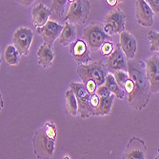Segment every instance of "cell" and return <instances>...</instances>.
I'll use <instances>...</instances> for the list:
<instances>
[{
    "mask_svg": "<svg viewBox=\"0 0 159 159\" xmlns=\"http://www.w3.org/2000/svg\"><path fill=\"white\" fill-rule=\"evenodd\" d=\"M128 71L134 83V91L127 97L128 102L134 109L141 111L148 105L152 93L145 61L128 59Z\"/></svg>",
    "mask_w": 159,
    "mask_h": 159,
    "instance_id": "6da1fadb",
    "label": "cell"
},
{
    "mask_svg": "<svg viewBox=\"0 0 159 159\" xmlns=\"http://www.w3.org/2000/svg\"><path fill=\"white\" fill-rule=\"evenodd\" d=\"M56 138V125L52 121L46 122L35 133L33 139L35 156L37 158H51L55 150Z\"/></svg>",
    "mask_w": 159,
    "mask_h": 159,
    "instance_id": "7a4b0ae2",
    "label": "cell"
},
{
    "mask_svg": "<svg viewBox=\"0 0 159 159\" xmlns=\"http://www.w3.org/2000/svg\"><path fill=\"white\" fill-rule=\"evenodd\" d=\"M108 70L107 66L102 62L96 61L78 65L76 71L84 84L90 80H93L99 87L105 84L106 76L109 73Z\"/></svg>",
    "mask_w": 159,
    "mask_h": 159,
    "instance_id": "3957f363",
    "label": "cell"
},
{
    "mask_svg": "<svg viewBox=\"0 0 159 159\" xmlns=\"http://www.w3.org/2000/svg\"><path fill=\"white\" fill-rule=\"evenodd\" d=\"M111 36L104 31L103 25L101 26L98 23L89 25L83 31V40L93 52H97L105 42L111 40Z\"/></svg>",
    "mask_w": 159,
    "mask_h": 159,
    "instance_id": "277c9868",
    "label": "cell"
},
{
    "mask_svg": "<svg viewBox=\"0 0 159 159\" xmlns=\"http://www.w3.org/2000/svg\"><path fill=\"white\" fill-rule=\"evenodd\" d=\"M70 88L74 90L77 102H78V111L80 117L82 119L89 118L94 115V108L91 104V93L88 92L84 83L70 82Z\"/></svg>",
    "mask_w": 159,
    "mask_h": 159,
    "instance_id": "5b68a950",
    "label": "cell"
},
{
    "mask_svg": "<svg viewBox=\"0 0 159 159\" xmlns=\"http://www.w3.org/2000/svg\"><path fill=\"white\" fill-rule=\"evenodd\" d=\"M126 25V14L119 9L116 8L108 12L103 21V29L109 34H121L125 31Z\"/></svg>",
    "mask_w": 159,
    "mask_h": 159,
    "instance_id": "8992f818",
    "label": "cell"
},
{
    "mask_svg": "<svg viewBox=\"0 0 159 159\" xmlns=\"http://www.w3.org/2000/svg\"><path fill=\"white\" fill-rule=\"evenodd\" d=\"M91 11L89 0H75L71 2L66 16V21L73 24H82L88 18Z\"/></svg>",
    "mask_w": 159,
    "mask_h": 159,
    "instance_id": "52a82bcc",
    "label": "cell"
},
{
    "mask_svg": "<svg viewBox=\"0 0 159 159\" xmlns=\"http://www.w3.org/2000/svg\"><path fill=\"white\" fill-rule=\"evenodd\" d=\"M33 39L34 33L31 29L27 27H20L13 34L12 43L19 52L20 55H28Z\"/></svg>",
    "mask_w": 159,
    "mask_h": 159,
    "instance_id": "ba28073f",
    "label": "cell"
},
{
    "mask_svg": "<svg viewBox=\"0 0 159 159\" xmlns=\"http://www.w3.org/2000/svg\"><path fill=\"white\" fill-rule=\"evenodd\" d=\"M145 63L151 92L153 93H159V52L149 57Z\"/></svg>",
    "mask_w": 159,
    "mask_h": 159,
    "instance_id": "9c48e42d",
    "label": "cell"
},
{
    "mask_svg": "<svg viewBox=\"0 0 159 159\" xmlns=\"http://www.w3.org/2000/svg\"><path fill=\"white\" fill-rule=\"evenodd\" d=\"M90 48L83 39H76L74 43L70 45V53L74 57V59L81 64H88L92 62Z\"/></svg>",
    "mask_w": 159,
    "mask_h": 159,
    "instance_id": "30bf717a",
    "label": "cell"
},
{
    "mask_svg": "<svg viewBox=\"0 0 159 159\" xmlns=\"http://www.w3.org/2000/svg\"><path fill=\"white\" fill-rule=\"evenodd\" d=\"M125 159H145L147 158V147L145 142L137 137H133L129 141L124 152Z\"/></svg>",
    "mask_w": 159,
    "mask_h": 159,
    "instance_id": "8fae6325",
    "label": "cell"
},
{
    "mask_svg": "<svg viewBox=\"0 0 159 159\" xmlns=\"http://www.w3.org/2000/svg\"><path fill=\"white\" fill-rule=\"evenodd\" d=\"M154 12L145 0H136L135 16L137 22L143 27H152L153 25Z\"/></svg>",
    "mask_w": 159,
    "mask_h": 159,
    "instance_id": "7c38bea8",
    "label": "cell"
},
{
    "mask_svg": "<svg viewBox=\"0 0 159 159\" xmlns=\"http://www.w3.org/2000/svg\"><path fill=\"white\" fill-rule=\"evenodd\" d=\"M64 27L55 21L48 20V22L41 28L36 29L37 33L40 34L42 36L44 43H48L50 45H52L53 42L58 38L63 31Z\"/></svg>",
    "mask_w": 159,
    "mask_h": 159,
    "instance_id": "4fadbf2b",
    "label": "cell"
},
{
    "mask_svg": "<svg viewBox=\"0 0 159 159\" xmlns=\"http://www.w3.org/2000/svg\"><path fill=\"white\" fill-rule=\"evenodd\" d=\"M106 66L110 70L112 71L117 70H128V58L122 51L120 45L115 47L112 52L109 55Z\"/></svg>",
    "mask_w": 159,
    "mask_h": 159,
    "instance_id": "5bb4252c",
    "label": "cell"
},
{
    "mask_svg": "<svg viewBox=\"0 0 159 159\" xmlns=\"http://www.w3.org/2000/svg\"><path fill=\"white\" fill-rule=\"evenodd\" d=\"M120 47L128 59H134L137 51V41L135 37L127 31L120 34Z\"/></svg>",
    "mask_w": 159,
    "mask_h": 159,
    "instance_id": "9a60e30c",
    "label": "cell"
},
{
    "mask_svg": "<svg viewBox=\"0 0 159 159\" xmlns=\"http://www.w3.org/2000/svg\"><path fill=\"white\" fill-rule=\"evenodd\" d=\"M51 9L48 8L43 3H40L33 8L32 10V16H33V24L34 27L38 29L44 26L51 16Z\"/></svg>",
    "mask_w": 159,
    "mask_h": 159,
    "instance_id": "2e32d148",
    "label": "cell"
},
{
    "mask_svg": "<svg viewBox=\"0 0 159 159\" xmlns=\"http://www.w3.org/2000/svg\"><path fill=\"white\" fill-rule=\"evenodd\" d=\"M55 58V53L52 49V45L48 43H43L37 50V60L38 64L43 68H50Z\"/></svg>",
    "mask_w": 159,
    "mask_h": 159,
    "instance_id": "e0dca14e",
    "label": "cell"
},
{
    "mask_svg": "<svg viewBox=\"0 0 159 159\" xmlns=\"http://www.w3.org/2000/svg\"><path fill=\"white\" fill-rule=\"evenodd\" d=\"M76 40V29L75 24L65 21L64 29L59 36V43L61 46H70Z\"/></svg>",
    "mask_w": 159,
    "mask_h": 159,
    "instance_id": "ac0fdd59",
    "label": "cell"
},
{
    "mask_svg": "<svg viewBox=\"0 0 159 159\" xmlns=\"http://www.w3.org/2000/svg\"><path fill=\"white\" fill-rule=\"evenodd\" d=\"M115 97H116L115 94L112 93L108 97L100 98V102L98 106L94 109V115H97V116H106V115H109L111 111L112 104Z\"/></svg>",
    "mask_w": 159,
    "mask_h": 159,
    "instance_id": "d6986e66",
    "label": "cell"
},
{
    "mask_svg": "<svg viewBox=\"0 0 159 159\" xmlns=\"http://www.w3.org/2000/svg\"><path fill=\"white\" fill-rule=\"evenodd\" d=\"M105 85L108 87V88L111 91V93L113 94H115L116 98H119V99H124L126 96H127V93L126 92L121 88L119 86V84L117 83L116 79H115L114 75L112 73L109 71L107 76H106V81H105Z\"/></svg>",
    "mask_w": 159,
    "mask_h": 159,
    "instance_id": "ffe728a7",
    "label": "cell"
},
{
    "mask_svg": "<svg viewBox=\"0 0 159 159\" xmlns=\"http://www.w3.org/2000/svg\"><path fill=\"white\" fill-rule=\"evenodd\" d=\"M65 97H66V108L71 116H77L79 112L78 111V102L76 95L74 92V90L70 88L66 93H65Z\"/></svg>",
    "mask_w": 159,
    "mask_h": 159,
    "instance_id": "44dd1931",
    "label": "cell"
},
{
    "mask_svg": "<svg viewBox=\"0 0 159 159\" xmlns=\"http://www.w3.org/2000/svg\"><path fill=\"white\" fill-rule=\"evenodd\" d=\"M4 60L10 66H17L20 61V53L14 45L7 46L4 52Z\"/></svg>",
    "mask_w": 159,
    "mask_h": 159,
    "instance_id": "7402d4cb",
    "label": "cell"
},
{
    "mask_svg": "<svg viewBox=\"0 0 159 159\" xmlns=\"http://www.w3.org/2000/svg\"><path fill=\"white\" fill-rule=\"evenodd\" d=\"M112 74H113L115 79H116L117 83L119 84V86L124 90L125 84L128 81V79L129 78V71L128 70H114Z\"/></svg>",
    "mask_w": 159,
    "mask_h": 159,
    "instance_id": "603a6c76",
    "label": "cell"
},
{
    "mask_svg": "<svg viewBox=\"0 0 159 159\" xmlns=\"http://www.w3.org/2000/svg\"><path fill=\"white\" fill-rule=\"evenodd\" d=\"M148 39L151 42L150 50L152 52H159V33L154 32V31H149L148 32Z\"/></svg>",
    "mask_w": 159,
    "mask_h": 159,
    "instance_id": "cb8c5ba5",
    "label": "cell"
},
{
    "mask_svg": "<svg viewBox=\"0 0 159 159\" xmlns=\"http://www.w3.org/2000/svg\"><path fill=\"white\" fill-rule=\"evenodd\" d=\"M67 1L68 0H52V11L59 18H62L63 16Z\"/></svg>",
    "mask_w": 159,
    "mask_h": 159,
    "instance_id": "d4e9b609",
    "label": "cell"
},
{
    "mask_svg": "<svg viewBox=\"0 0 159 159\" xmlns=\"http://www.w3.org/2000/svg\"><path fill=\"white\" fill-rule=\"evenodd\" d=\"M96 94L99 95L100 98H102V97H108L110 95L112 94L111 91L108 88V87L104 84V85H101L99 86L98 88L96 89V92H95Z\"/></svg>",
    "mask_w": 159,
    "mask_h": 159,
    "instance_id": "484cf974",
    "label": "cell"
},
{
    "mask_svg": "<svg viewBox=\"0 0 159 159\" xmlns=\"http://www.w3.org/2000/svg\"><path fill=\"white\" fill-rule=\"evenodd\" d=\"M101 52H102V54L103 55H105V56H109L111 52H112V51L114 50V48H113V45H112V41L111 40H110V41H107V42H105L104 44L102 45V47H101Z\"/></svg>",
    "mask_w": 159,
    "mask_h": 159,
    "instance_id": "4316f807",
    "label": "cell"
},
{
    "mask_svg": "<svg viewBox=\"0 0 159 159\" xmlns=\"http://www.w3.org/2000/svg\"><path fill=\"white\" fill-rule=\"evenodd\" d=\"M145 1L150 5L153 12L159 17V0H145Z\"/></svg>",
    "mask_w": 159,
    "mask_h": 159,
    "instance_id": "83f0119b",
    "label": "cell"
},
{
    "mask_svg": "<svg viewBox=\"0 0 159 159\" xmlns=\"http://www.w3.org/2000/svg\"><path fill=\"white\" fill-rule=\"evenodd\" d=\"M85 85H86L87 90H88V92H89L91 94L95 93L96 89L98 88V85H97L93 80H90V81H88L87 83H85Z\"/></svg>",
    "mask_w": 159,
    "mask_h": 159,
    "instance_id": "f1b7e54d",
    "label": "cell"
},
{
    "mask_svg": "<svg viewBox=\"0 0 159 159\" xmlns=\"http://www.w3.org/2000/svg\"><path fill=\"white\" fill-rule=\"evenodd\" d=\"M99 102H100V97H99L98 94L93 93V94L91 95V104H92V106H93L94 109L98 106Z\"/></svg>",
    "mask_w": 159,
    "mask_h": 159,
    "instance_id": "f546056e",
    "label": "cell"
},
{
    "mask_svg": "<svg viewBox=\"0 0 159 159\" xmlns=\"http://www.w3.org/2000/svg\"><path fill=\"white\" fill-rule=\"evenodd\" d=\"M16 1L18 2V3H20L22 6H30L31 4H33L35 0H16Z\"/></svg>",
    "mask_w": 159,
    "mask_h": 159,
    "instance_id": "4dcf8cb0",
    "label": "cell"
},
{
    "mask_svg": "<svg viewBox=\"0 0 159 159\" xmlns=\"http://www.w3.org/2000/svg\"><path fill=\"white\" fill-rule=\"evenodd\" d=\"M106 2H107V4L109 6L114 7V6H116L119 3V0H106Z\"/></svg>",
    "mask_w": 159,
    "mask_h": 159,
    "instance_id": "1f68e13d",
    "label": "cell"
},
{
    "mask_svg": "<svg viewBox=\"0 0 159 159\" xmlns=\"http://www.w3.org/2000/svg\"><path fill=\"white\" fill-rule=\"evenodd\" d=\"M68 1H69L70 3H71V2H74V1H75V0H68Z\"/></svg>",
    "mask_w": 159,
    "mask_h": 159,
    "instance_id": "d6a6232c",
    "label": "cell"
},
{
    "mask_svg": "<svg viewBox=\"0 0 159 159\" xmlns=\"http://www.w3.org/2000/svg\"><path fill=\"white\" fill-rule=\"evenodd\" d=\"M155 158H156V159H159V155H157V156H156Z\"/></svg>",
    "mask_w": 159,
    "mask_h": 159,
    "instance_id": "836d02e7",
    "label": "cell"
},
{
    "mask_svg": "<svg viewBox=\"0 0 159 159\" xmlns=\"http://www.w3.org/2000/svg\"><path fill=\"white\" fill-rule=\"evenodd\" d=\"M124 1V0H119V2H123Z\"/></svg>",
    "mask_w": 159,
    "mask_h": 159,
    "instance_id": "e575fe53",
    "label": "cell"
}]
</instances>
